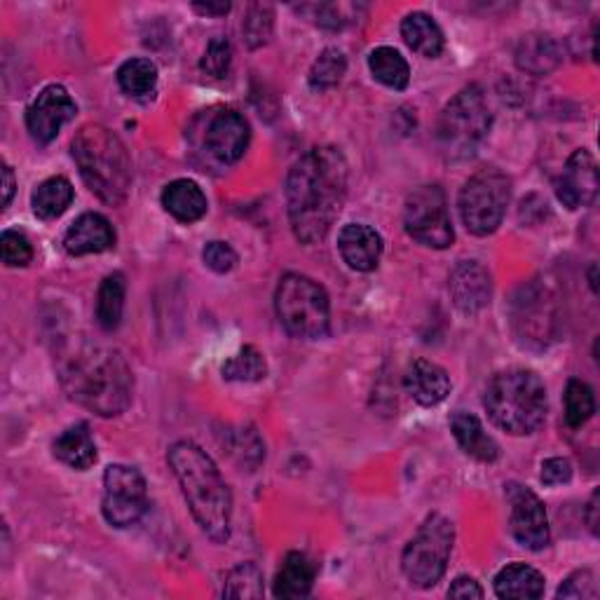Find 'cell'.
I'll return each mask as SVG.
<instances>
[{"label":"cell","instance_id":"6da1fadb","mask_svg":"<svg viewBox=\"0 0 600 600\" xmlns=\"http://www.w3.org/2000/svg\"><path fill=\"white\" fill-rule=\"evenodd\" d=\"M347 196V162L334 146L305 152L286 179L288 221L298 242L317 244L334 228Z\"/></svg>","mask_w":600,"mask_h":600},{"label":"cell","instance_id":"7a4b0ae2","mask_svg":"<svg viewBox=\"0 0 600 600\" xmlns=\"http://www.w3.org/2000/svg\"><path fill=\"white\" fill-rule=\"evenodd\" d=\"M62 385L83 409L113 418L129 409L134 376L118 350L102 345H77L62 361Z\"/></svg>","mask_w":600,"mask_h":600},{"label":"cell","instance_id":"3957f363","mask_svg":"<svg viewBox=\"0 0 600 600\" xmlns=\"http://www.w3.org/2000/svg\"><path fill=\"white\" fill-rule=\"evenodd\" d=\"M167 462L202 533L217 545L228 541L232 495L214 460L198 443L177 441L167 453Z\"/></svg>","mask_w":600,"mask_h":600},{"label":"cell","instance_id":"277c9868","mask_svg":"<svg viewBox=\"0 0 600 600\" xmlns=\"http://www.w3.org/2000/svg\"><path fill=\"white\" fill-rule=\"evenodd\" d=\"M73 160L96 198L123 204L131 186V160L118 134L104 125H85L73 139Z\"/></svg>","mask_w":600,"mask_h":600},{"label":"cell","instance_id":"5b68a950","mask_svg":"<svg viewBox=\"0 0 600 600\" xmlns=\"http://www.w3.org/2000/svg\"><path fill=\"white\" fill-rule=\"evenodd\" d=\"M483 409L507 434H533L547 418V387L533 371H502L488 382L486 394H483Z\"/></svg>","mask_w":600,"mask_h":600},{"label":"cell","instance_id":"8992f818","mask_svg":"<svg viewBox=\"0 0 600 600\" xmlns=\"http://www.w3.org/2000/svg\"><path fill=\"white\" fill-rule=\"evenodd\" d=\"M493 125V113L486 94L478 85L460 90L441 110L436 141L449 160H467L486 141Z\"/></svg>","mask_w":600,"mask_h":600},{"label":"cell","instance_id":"52a82bcc","mask_svg":"<svg viewBox=\"0 0 600 600\" xmlns=\"http://www.w3.org/2000/svg\"><path fill=\"white\" fill-rule=\"evenodd\" d=\"M275 309L288 334L305 340L324 338L331 324V303L324 286L305 275L288 273L280 280Z\"/></svg>","mask_w":600,"mask_h":600},{"label":"cell","instance_id":"ba28073f","mask_svg":"<svg viewBox=\"0 0 600 600\" xmlns=\"http://www.w3.org/2000/svg\"><path fill=\"white\" fill-rule=\"evenodd\" d=\"M455 530L453 524L441 514L424 518V524L415 537L406 545L401 556L403 575L418 589H430L441 582L443 572L449 568V558L453 551Z\"/></svg>","mask_w":600,"mask_h":600},{"label":"cell","instance_id":"9c48e42d","mask_svg":"<svg viewBox=\"0 0 600 600\" xmlns=\"http://www.w3.org/2000/svg\"><path fill=\"white\" fill-rule=\"evenodd\" d=\"M512 200V181L499 169H481L460 190V217L472 235L486 238L502 225Z\"/></svg>","mask_w":600,"mask_h":600},{"label":"cell","instance_id":"30bf717a","mask_svg":"<svg viewBox=\"0 0 600 600\" xmlns=\"http://www.w3.org/2000/svg\"><path fill=\"white\" fill-rule=\"evenodd\" d=\"M403 225L409 235L430 249H446L453 244L455 232L449 214L446 192L439 186H422L411 192L403 209Z\"/></svg>","mask_w":600,"mask_h":600},{"label":"cell","instance_id":"8fae6325","mask_svg":"<svg viewBox=\"0 0 600 600\" xmlns=\"http://www.w3.org/2000/svg\"><path fill=\"white\" fill-rule=\"evenodd\" d=\"M104 518L115 528H129L139 524L148 509L146 478L139 470L127 464H110L104 474Z\"/></svg>","mask_w":600,"mask_h":600},{"label":"cell","instance_id":"7c38bea8","mask_svg":"<svg viewBox=\"0 0 600 600\" xmlns=\"http://www.w3.org/2000/svg\"><path fill=\"white\" fill-rule=\"evenodd\" d=\"M512 319L520 343L528 347H547V343L554 338L556 322L554 298L547 288H541L539 284L520 288V294L514 298Z\"/></svg>","mask_w":600,"mask_h":600},{"label":"cell","instance_id":"4fadbf2b","mask_svg":"<svg viewBox=\"0 0 600 600\" xmlns=\"http://www.w3.org/2000/svg\"><path fill=\"white\" fill-rule=\"evenodd\" d=\"M505 488L512 505L509 528L514 539L520 547H526L530 551L545 549L551 539L545 502H541L528 486H520V483H507Z\"/></svg>","mask_w":600,"mask_h":600},{"label":"cell","instance_id":"5bb4252c","mask_svg":"<svg viewBox=\"0 0 600 600\" xmlns=\"http://www.w3.org/2000/svg\"><path fill=\"white\" fill-rule=\"evenodd\" d=\"M77 106L64 85H48L27 108V127L38 144L56 139L62 127L75 118Z\"/></svg>","mask_w":600,"mask_h":600},{"label":"cell","instance_id":"9a60e30c","mask_svg":"<svg viewBox=\"0 0 600 600\" xmlns=\"http://www.w3.org/2000/svg\"><path fill=\"white\" fill-rule=\"evenodd\" d=\"M558 200L568 209L591 207L598 196V165L585 148L575 150L556 183Z\"/></svg>","mask_w":600,"mask_h":600},{"label":"cell","instance_id":"2e32d148","mask_svg":"<svg viewBox=\"0 0 600 600\" xmlns=\"http://www.w3.org/2000/svg\"><path fill=\"white\" fill-rule=\"evenodd\" d=\"M249 139L251 129L249 123L244 120V115H240L238 110H221L211 118L204 144L219 162L232 165L238 162L249 148Z\"/></svg>","mask_w":600,"mask_h":600},{"label":"cell","instance_id":"e0dca14e","mask_svg":"<svg viewBox=\"0 0 600 600\" xmlns=\"http://www.w3.org/2000/svg\"><path fill=\"white\" fill-rule=\"evenodd\" d=\"M449 292L462 315H476L491 303L493 284L488 270L478 261H460L449 280Z\"/></svg>","mask_w":600,"mask_h":600},{"label":"cell","instance_id":"ac0fdd59","mask_svg":"<svg viewBox=\"0 0 600 600\" xmlns=\"http://www.w3.org/2000/svg\"><path fill=\"white\" fill-rule=\"evenodd\" d=\"M338 249L343 261L357 273H371L382 256V238L364 223H350L340 230Z\"/></svg>","mask_w":600,"mask_h":600},{"label":"cell","instance_id":"d6986e66","mask_svg":"<svg viewBox=\"0 0 600 600\" xmlns=\"http://www.w3.org/2000/svg\"><path fill=\"white\" fill-rule=\"evenodd\" d=\"M403 387L415 403L432 409V406H439L451 394V378L439 364L415 359L403 376Z\"/></svg>","mask_w":600,"mask_h":600},{"label":"cell","instance_id":"ffe728a7","mask_svg":"<svg viewBox=\"0 0 600 600\" xmlns=\"http://www.w3.org/2000/svg\"><path fill=\"white\" fill-rule=\"evenodd\" d=\"M115 246V230L102 214H83L77 219L64 235V249L71 256H87V254H102Z\"/></svg>","mask_w":600,"mask_h":600},{"label":"cell","instance_id":"44dd1931","mask_svg":"<svg viewBox=\"0 0 600 600\" xmlns=\"http://www.w3.org/2000/svg\"><path fill=\"white\" fill-rule=\"evenodd\" d=\"M564 62V52L549 33H530L516 48V66L530 75H549Z\"/></svg>","mask_w":600,"mask_h":600},{"label":"cell","instance_id":"7402d4cb","mask_svg":"<svg viewBox=\"0 0 600 600\" xmlns=\"http://www.w3.org/2000/svg\"><path fill=\"white\" fill-rule=\"evenodd\" d=\"M451 430L455 441L460 443V449L470 457L478 462H495L499 457V446L495 439L483 430V424L476 415L467 411H457L451 418Z\"/></svg>","mask_w":600,"mask_h":600},{"label":"cell","instance_id":"603a6c76","mask_svg":"<svg viewBox=\"0 0 600 600\" xmlns=\"http://www.w3.org/2000/svg\"><path fill=\"white\" fill-rule=\"evenodd\" d=\"M162 207L181 223H196L207 214V196L202 188L190 179L171 181L162 190Z\"/></svg>","mask_w":600,"mask_h":600},{"label":"cell","instance_id":"cb8c5ba5","mask_svg":"<svg viewBox=\"0 0 600 600\" xmlns=\"http://www.w3.org/2000/svg\"><path fill=\"white\" fill-rule=\"evenodd\" d=\"M52 453L56 460L69 464L71 470H77V472L90 470L96 462V446H94V439L90 434L87 424L77 422L73 424V428H69L66 432L56 436V441L52 443Z\"/></svg>","mask_w":600,"mask_h":600},{"label":"cell","instance_id":"d4e9b609","mask_svg":"<svg viewBox=\"0 0 600 600\" xmlns=\"http://www.w3.org/2000/svg\"><path fill=\"white\" fill-rule=\"evenodd\" d=\"M315 585V566L305 554L288 551L275 577L277 598H305Z\"/></svg>","mask_w":600,"mask_h":600},{"label":"cell","instance_id":"484cf974","mask_svg":"<svg viewBox=\"0 0 600 600\" xmlns=\"http://www.w3.org/2000/svg\"><path fill=\"white\" fill-rule=\"evenodd\" d=\"M545 575L526 564H512L502 568L495 577V593L499 598L528 600L545 596Z\"/></svg>","mask_w":600,"mask_h":600},{"label":"cell","instance_id":"4316f807","mask_svg":"<svg viewBox=\"0 0 600 600\" xmlns=\"http://www.w3.org/2000/svg\"><path fill=\"white\" fill-rule=\"evenodd\" d=\"M401 38L413 52H418L420 56H428V60L439 56L443 52V45H446V38H443L441 27L424 12H411L403 19Z\"/></svg>","mask_w":600,"mask_h":600},{"label":"cell","instance_id":"83f0119b","mask_svg":"<svg viewBox=\"0 0 600 600\" xmlns=\"http://www.w3.org/2000/svg\"><path fill=\"white\" fill-rule=\"evenodd\" d=\"M73 202V186L64 177H52L35 188L31 207L33 214L43 221L60 219Z\"/></svg>","mask_w":600,"mask_h":600},{"label":"cell","instance_id":"f1b7e54d","mask_svg":"<svg viewBox=\"0 0 600 600\" xmlns=\"http://www.w3.org/2000/svg\"><path fill=\"white\" fill-rule=\"evenodd\" d=\"M369 69L376 81L390 90H406L411 83L409 62L394 48H376L369 56Z\"/></svg>","mask_w":600,"mask_h":600},{"label":"cell","instance_id":"f546056e","mask_svg":"<svg viewBox=\"0 0 600 600\" xmlns=\"http://www.w3.org/2000/svg\"><path fill=\"white\" fill-rule=\"evenodd\" d=\"M125 275L120 273L108 275L99 286V296H96V322H99V326L106 328V331H113V328L120 326L125 309Z\"/></svg>","mask_w":600,"mask_h":600},{"label":"cell","instance_id":"4dcf8cb0","mask_svg":"<svg viewBox=\"0 0 600 600\" xmlns=\"http://www.w3.org/2000/svg\"><path fill=\"white\" fill-rule=\"evenodd\" d=\"M118 83L125 94L129 96H146L152 94L155 85H158V66L150 60H127L118 69Z\"/></svg>","mask_w":600,"mask_h":600},{"label":"cell","instance_id":"1f68e13d","mask_svg":"<svg viewBox=\"0 0 600 600\" xmlns=\"http://www.w3.org/2000/svg\"><path fill=\"white\" fill-rule=\"evenodd\" d=\"M221 371H223V378L232 382H259L267 376V364L256 347L246 345L235 357H230L223 364Z\"/></svg>","mask_w":600,"mask_h":600},{"label":"cell","instance_id":"d6a6232c","mask_svg":"<svg viewBox=\"0 0 600 600\" xmlns=\"http://www.w3.org/2000/svg\"><path fill=\"white\" fill-rule=\"evenodd\" d=\"M345 71H347L345 54L338 48H326L317 56V62L313 64V69H309V75H307L309 87L317 90V92L331 90L343 81Z\"/></svg>","mask_w":600,"mask_h":600},{"label":"cell","instance_id":"836d02e7","mask_svg":"<svg viewBox=\"0 0 600 600\" xmlns=\"http://www.w3.org/2000/svg\"><path fill=\"white\" fill-rule=\"evenodd\" d=\"M596 413L593 390L582 380H570L566 387V422L568 428L579 430Z\"/></svg>","mask_w":600,"mask_h":600},{"label":"cell","instance_id":"e575fe53","mask_svg":"<svg viewBox=\"0 0 600 600\" xmlns=\"http://www.w3.org/2000/svg\"><path fill=\"white\" fill-rule=\"evenodd\" d=\"M263 572L256 564H240L225 575V598H263Z\"/></svg>","mask_w":600,"mask_h":600},{"label":"cell","instance_id":"d590c367","mask_svg":"<svg viewBox=\"0 0 600 600\" xmlns=\"http://www.w3.org/2000/svg\"><path fill=\"white\" fill-rule=\"evenodd\" d=\"M273 27H275V12L270 6H251L249 12H246V19L242 24V31H244V38H246V45L251 50L256 48H263L270 35H273Z\"/></svg>","mask_w":600,"mask_h":600},{"label":"cell","instance_id":"8d00e7d4","mask_svg":"<svg viewBox=\"0 0 600 600\" xmlns=\"http://www.w3.org/2000/svg\"><path fill=\"white\" fill-rule=\"evenodd\" d=\"M232 439L235 441L230 443V455L235 457L242 467L246 464L249 472H254V467H259L261 460L265 457V449L259 434L254 430H242L232 434Z\"/></svg>","mask_w":600,"mask_h":600},{"label":"cell","instance_id":"74e56055","mask_svg":"<svg viewBox=\"0 0 600 600\" xmlns=\"http://www.w3.org/2000/svg\"><path fill=\"white\" fill-rule=\"evenodd\" d=\"M0 249H3V263L10 267H24L33 259L31 242L17 230H6L0 235Z\"/></svg>","mask_w":600,"mask_h":600},{"label":"cell","instance_id":"f35d334b","mask_svg":"<svg viewBox=\"0 0 600 600\" xmlns=\"http://www.w3.org/2000/svg\"><path fill=\"white\" fill-rule=\"evenodd\" d=\"M232 64V48L225 38H214L207 45V52L200 62V69L211 77H225Z\"/></svg>","mask_w":600,"mask_h":600},{"label":"cell","instance_id":"ab89813d","mask_svg":"<svg viewBox=\"0 0 600 600\" xmlns=\"http://www.w3.org/2000/svg\"><path fill=\"white\" fill-rule=\"evenodd\" d=\"M309 12H315V22L322 29H331V31H340L343 27H347L352 22V12L355 6H343V3H324V6H313L305 8Z\"/></svg>","mask_w":600,"mask_h":600},{"label":"cell","instance_id":"60d3db41","mask_svg":"<svg viewBox=\"0 0 600 600\" xmlns=\"http://www.w3.org/2000/svg\"><path fill=\"white\" fill-rule=\"evenodd\" d=\"M202 259H204V265L209 270H214V273H219V275L230 273V270L238 265L235 249L225 242H209L202 251Z\"/></svg>","mask_w":600,"mask_h":600},{"label":"cell","instance_id":"b9f144b4","mask_svg":"<svg viewBox=\"0 0 600 600\" xmlns=\"http://www.w3.org/2000/svg\"><path fill=\"white\" fill-rule=\"evenodd\" d=\"M598 589H596V579L591 575V570H577L572 572L564 585L558 589V598H596Z\"/></svg>","mask_w":600,"mask_h":600},{"label":"cell","instance_id":"7bdbcfd3","mask_svg":"<svg viewBox=\"0 0 600 600\" xmlns=\"http://www.w3.org/2000/svg\"><path fill=\"white\" fill-rule=\"evenodd\" d=\"M541 483L545 486H560V483H568L572 478V464L566 457H549L541 464Z\"/></svg>","mask_w":600,"mask_h":600},{"label":"cell","instance_id":"ee69618b","mask_svg":"<svg viewBox=\"0 0 600 600\" xmlns=\"http://www.w3.org/2000/svg\"><path fill=\"white\" fill-rule=\"evenodd\" d=\"M451 598H483V589L472 577H457L449 589Z\"/></svg>","mask_w":600,"mask_h":600},{"label":"cell","instance_id":"f6af8a7d","mask_svg":"<svg viewBox=\"0 0 600 600\" xmlns=\"http://www.w3.org/2000/svg\"><path fill=\"white\" fill-rule=\"evenodd\" d=\"M3 190H6V196H3V204L8 207L12 196H14V171L10 165H3Z\"/></svg>","mask_w":600,"mask_h":600},{"label":"cell","instance_id":"bcb514c9","mask_svg":"<svg viewBox=\"0 0 600 600\" xmlns=\"http://www.w3.org/2000/svg\"><path fill=\"white\" fill-rule=\"evenodd\" d=\"M192 10L200 12V14H214V17H221V14H228L230 12V3H207V6H192Z\"/></svg>","mask_w":600,"mask_h":600},{"label":"cell","instance_id":"7dc6e473","mask_svg":"<svg viewBox=\"0 0 600 600\" xmlns=\"http://www.w3.org/2000/svg\"><path fill=\"white\" fill-rule=\"evenodd\" d=\"M596 514H598V493H593V495H591L589 509H587V524H589V528H591V533H593V535L598 533V518H596Z\"/></svg>","mask_w":600,"mask_h":600},{"label":"cell","instance_id":"c3c4849f","mask_svg":"<svg viewBox=\"0 0 600 600\" xmlns=\"http://www.w3.org/2000/svg\"><path fill=\"white\" fill-rule=\"evenodd\" d=\"M596 270H598V265H591V273H589V275H591L589 280H591V288H593V292H598V282H596Z\"/></svg>","mask_w":600,"mask_h":600}]
</instances>
